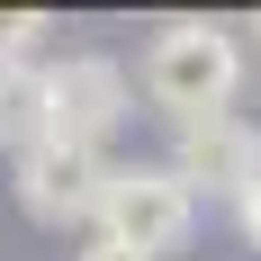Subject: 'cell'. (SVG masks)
I'll use <instances>...</instances> for the list:
<instances>
[{"label":"cell","mask_w":261,"mask_h":261,"mask_svg":"<svg viewBox=\"0 0 261 261\" xmlns=\"http://www.w3.org/2000/svg\"><path fill=\"white\" fill-rule=\"evenodd\" d=\"M135 117V72L117 54H63L54 63V135L108 153V135Z\"/></svg>","instance_id":"277c9868"},{"label":"cell","mask_w":261,"mask_h":261,"mask_svg":"<svg viewBox=\"0 0 261 261\" xmlns=\"http://www.w3.org/2000/svg\"><path fill=\"white\" fill-rule=\"evenodd\" d=\"M162 162H171L198 198H225V207H234L243 189H252V171H261V126L234 117V108L189 117V126H171V153H162Z\"/></svg>","instance_id":"5b68a950"},{"label":"cell","mask_w":261,"mask_h":261,"mask_svg":"<svg viewBox=\"0 0 261 261\" xmlns=\"http://www.w3.org/2000/svg\"><path fill=\"white\" fill-rule=\"evenodd\" d=\"M90 234H108L135 261H162V252H180V243L198 234V189H189L171 162H108V189H99Z\"/></svg>","instance_id":"7a4b0ae2"},{"label":"cell","mask_w":261,"mask_h":261,"mask_svg":"<svg viewBox=\"0 0 261 261\" xmlns=\"http://www.w3.org/2000/svg\"><path fill=\"white\" fill-rule=\"evenodd\" d=\"M72 261H135V252H117L108 234H81V252H72Z\"/></svg>","instance_id":"9c48e42d"},{"label":"cell","mask_w":261,"mask_h":261,"mask_svg":"<svg viewBox=\"0 0 261 261\" xmlns=\"http://www.w3.org/2000/svg\"><path fill=\"white\" fill-rule=\"evenodd\" d=\"M54 36V18L45 9H0V72L9 63H36V45Z\"/></svg>","instance_id":"52a82bcc"},{"label":"cell","mask_w":261,"mask_h":261,"mask_svg":"<svg viewBox=\"0 0 261 261\" xmlns=\"http://www.w3.org/2000/svg\"><path fill=\"white\" fill-rule=\"evenodd\" d=\"M252 36H261V18H252Z\"/></svg>","instance_id":"30bf717a"},{"label":"cell","mask_w":261,"mask_h":261,"mask_svg":"<svg viewBox=\"0 0 261 261\" xmlns=\"http://www.w3.org/2000/svg\"><path fill=\"white\" fill-rule=\"evenodd\" d=\"M234 225H243V243H252V252H261V171H252V189H243V198H234Z\"/></svg>","instance_id":"ba28073f"},{"label":"cell","mask_w":261,"mask_h":261,"mask_svg":"<svg viewBox=\"0 0 261 261\" xmlns=\"http://www.w3.org/2000/svg\"><path fill=\"white\" fill-rule=\"evenodd\" d=\"M135 90H144L171 126L216 117V108H234V90H243V36L225 18H162L153 45H144V63H135Z\"/></svg>","instance_id":"6da1fadb"},{"label":"cell","mask_w":261,"mask_h":261,"mask_svg":"<svg viewBox=\"0 0 261 261\" xmlns=\"http://www.w3.org/2000/svg\"><path fill=\"white\" fill-rule=\"evenodd\" d=\"M9 189H18V207L36 216V225H81L90 234V216H99V189H108V153H90V144H63V135H45L36 153L9 162Z\"/></svg>","instance_id":"3957f363"},{"label":"cell","mask_w":261,"mask_h":261,"mask_svg":"<svg viewBox=\"0 0 261 261\" xmlns=\"http://www.w3.org/2000/svg\"><path fill=\"white\" fill-rule=\"evenodd\" d=\"M54 135V63L36 54V63H9L0 72V153L18 162V153H36Z\"/></svg>","instance_id":"8992f818"}]
</instances>
